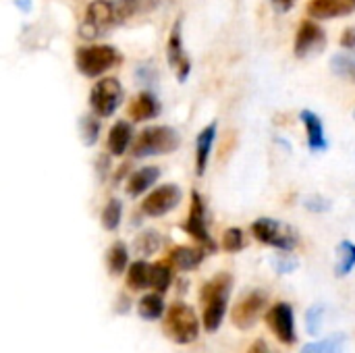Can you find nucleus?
<instances>
[{
	"instance_id": "f257e3e1",
	"label": "nucleus",
	"mask_w": 355,
	"mask_h": 353,
	"mask_svg": "<svg viewBox=\"0 0 355 353\" xmlns=\"http://www.w3.org/2000/svg\"><path fill=\"white\" fill-rule=\"evenodd\" d=\"M231 285H233L231 275L220 273V275L212 277L202 287V293H200V300H202V306H204L202 322H204V329L208 333H214L220 327L223 318H225L227 304H229V293H231Z\"/></svg>"
},
{
	"instance_id": "f03ea898",
	"label": "nucleus",
	"mask_w": 355,
	"mask_h": 353,
	"mask_svg": "<svg viewBox=\"0 0 355 353\" xmlns=\"http://www.w3.org/2000/svg\"><path fill=\"white\" fill-rule=\"evenodd\" d=\"M181 137L177 129L168 125H154L146 127L133 139V158H148V156H162L171 154L179 148Z\"/></svg>"
},
{
	"instance_id": "7ed1b4c3",
	"label": "nucleus",
	"mask_w": 355,
	"mask_h": 353,
	"mask_svg": "<svg viewBox=\"0 0 355 353\" xmlns=\"http://www.w3.org/2000/svg\"><path fill=\"white\" fill-rule=\"evenodd\" d=\"M200 333V320L187 304H173L166 310L164 335L177 345H189Z\"/></svg>"
},
{
	"instance_id": "20e7f679",
	"label": "nucleus",
	"mask_w": 355,
	"mask_h": 353,
	"mask_svg": "<svg viewBox=\"0 0 355 353\" xmlns=\"http://www.w3.org/2000/svg\"><path fill=\"white\" fill-rule=\"evenodd\" d=\"M121 12L116 8L114 2L110 0H94L87 10H85V19L79 27V35L85 40H94L100 37L104 33H108L116 23H121Z\"/></svg>"
},
{
	"instance_id": "39448f33",
	"label": "nucleus",
	"mask_w": 355,
	"mask_h": 353,
	"mask_svg": "<svg viewBox=\"0 0 355 353\" xmlns=\"http://www.w3.org/2000/svg\"><path fill=\"white\" fill-rule=\"evenodd\" d=\"M121 62V54L114 46H85L77 48L75 64L77 71L85 77H100L108 69Z\"/></svg>"
},
{
	"instance_id": "423d86ee",
	"label": "nucleus",
	"mask_w": 355,
	"mask_h": 353,
	"mask_svg": "<svg viewBox=\"0 0 355 353\" xmlns=\"http://www.w3.org/2000/svg\"><path fill=\"white\" fill-rule=\"evenodd\" d=\"M252 233L258 241L266 243V246H272L281 252H291L295 246H297V235L295 231L285 225V223H279L275 218H258L254 225H252Z\"/></svg>"
},
{
	"instance_id": "0eeeda50",
	"label": "nucleus",
	"mask_w": 355,
	"mask_h": 353,
	"mask_svg": "<svg viewBox=\"0 0 355 353\" xmlns=\"http://www.w3.org/2000/svg\"><path fill=\"white\" fill-rule=\"evenodd\" d=\"M123 85L116 77H104L100 79L89 94V104L96 117H112L116 112V108L123 102Z\"/></svg>"
},
{
	"instance_id": "6e6552de",
	"label": "nucleus",
	"mask_w": 355,
	"mask_h": 353,
	"mask_svg": "<svg viewBox=\"0 0 355 353\" xmlns=\"http://www.w3.org/2000/svg\"><path fill=\"white\" fill-rule=\"evenodd\" d=\"M183 200V191L179 185L175 183H168V185H162L154 191H150V196L141 202V210L144 214L148 216H164L168 214L171 210H175Z\"/></svg>"
},
{
	"instance_id": "1a4fd4ad",
	"label": "nucleus",
	"mask_w": 355,
	"mask_h": 353,
	"mask_svg": "<svg viewBox=\"0 0 355 353\" xmlns=\"http://www.w3.org/2000/svg\"><path fill=\"white\" fill-rule=\"evenodd\" d=\"M183 229L200 246H204L206 250H214V241L208 233V223H206V204L198 191L191 193V208H189V216H187V223L183 225Z\"/></svg>"
},
{
	"instance_id": "9d476101",
	"label": "nucleus",
	"mask_w": 355,
	"mask_h": 353,
	"mask_svg": "<svg viewBox=\"0 0 355 353\" xmlns=\"http://www.w3.org/2000/svg\"><path fill=\"white\" fill-rule=\"evenodd\" d=\"M324 46H327L324 29L314 21H304L295 33V44H293L295 56L306 58L310 54H320L324 50Z\"/></svg>"
},
{
	"instance_id": "9b49d317",
	"label": "nucleus",
	"mask_w": 355,
	"mask_h": 353,
	"mask_svg": "<svg viewBox=\"0 0 355 353\" xmlns=\"http://www.w3.org/2000/svg\"><path fill=\"white\" fill-rule=\"evenodd\" d=\"M166 60L171 64V69L177 73V81L183 83L189 79V73H191V60L189 56L185 54V48H183V40H181V21H175L173 29H171V37H168V44H166Z\"/></svg>"
},
{
	"instance_id": "f8f14e48",
	"label": "nucleus",
	"mask_w": 355,
	"mask_h": 353,
	"mask_svg": "<svg viewBox=\"0 0 355 353\" xmlns=\"http://www.w3.org/2000/svg\"><path fill=\"white\" fill-rule=\"evenodd\" d=\"M266 308V295L262 291H252L245 298H241L237 302V306L233 308V325L237 329H250L256 325V320L262 316Z\"/></svg>"
},
{
	"instance_id": "ddd939ff",
	"label": "nucleus",
	"mask_w": 355,
	"mask_h": 353,
	"mask_svg": "<svg viewBox=\"0 0 355 353\" xmlns=\"http://www.w3.org/2000/svg\"><path fill=\"white\" fill-rule=\"evenodd\" d=\"M266 322L277 339L285 345L295 343V325H293V310L289 304H277L266 312Z\"/></svg>"
},
{
	"instance_id": "4468645a",
	"label": "nucleus",
	"mask_w": 355,
	"mask_h": 353,
	"mask_svg": "<svg viewBox=\"0 0 355 353\" xmlns=\"http://www.w3.org/2000/svg\"><path fill=\"white\" fill-rule=\"evenodd\" d=\"M355 12V0H310L308 15L312 19H337Z\"/></svg>"
},
{
	"instance_id": "2eb2a0df",
	"label": "nucleus",
	"mask_w": 355,
	"mask_h": 353,
	"mask_svg": "<svg viewBox=\"0 0 355 353\" xmlns=\"http://www.w3.org/2000/svg\"><path fill=\"white\" fill-rule=\"evenodd\" d=\"M300 119H302V123L306 127V133H308V148L312 152H327L329 150V139H327L324 125H322L320 117L314 110H302Z\"/></svg>"
},
{
	"instance_id": "dca6fc26",
	"label": "nucleus",
	"mask_w": 355,
	"mask_h": 353,
	"mask_svg": "<svg viewBox=\"0 0 355 353\" xmlns=\"http://www.w3.org/2000/svg\"><path fill=\"white\" fill-rule=\"evenodd\" d=\"M216 129H218V125L210 123L196 137V175L198 177H202L206 173L210 152H212V146H214V139H216Z\"/></svg>"
},
{
	"instance_id": "f3484780",
	"label": "nucleus",
	"mask_w": 355,
	"mask_h": 353,
	"mask_svg": "<svg viewBox=\"0 0 355 353\" xmlns=\"http://www.w3.org/2000/svg\"><path fill=\"white\" fill-rule=\"evenodd\" d=\"M160 114V102L152 92H141L137 94V98L129 104V117L135 123H144L150 121L154 117Z\"/></svg>"
},
{
	"instance_id": "a211bd4d",
	"label": "nucleus",
	"mask_w": 355,
	"mask_h": 353,
	"mask_svg": "<svg viewBox=\"0 0 355 353\" xmlns=\"http://www.w3.org/2000/svg\"><path fill=\"white\" fill-rule=\"evenodd\" d=\"M158 179H160V169L158 166H141L139 171H135L129 177V181H127V196L129 198H137V196L146 193Z\"/></svg>"
},
{
	"instance_id": "6ab92c4d",
	"label": "nucleus",
	"mask_w": 355,
	"mask_h": 353,
	"mask_svg": "<svg viewBox=\"0 0 355 353\" xmlns=\"http://www.w3.org/2000/svg\"><path fill=\"white\" fill-rule=\"evenodd\" d=\"M133 141V127L127 121H116L108 133V150L114 156H123Z\"/></svg>"
},
{
	"instance_id": "aec40b11",
	"label": "nucleus",
	"mask_w": 355,
	"mask_h": 353,
	"mask_svg": "<svg viewBox=\"0 0 355 353\" xmlns=\"http://www.w3.org/2000/svg\"><path fill=\"white\" fill-rule=\"evenodd\" d=\"M204 250L200 248H175L171 252V262L181 270H193L202 264Z\"/></svg>"
},
{
	"instance_id": "412c9836",
	"label": "nucleus",
	"mask_w": 355,
	"mask_h": 353,
	"mask_svg": "<svg viewBox=\"0 0 355 353\" xmlns=\"http://www.w3.org/2000/svg\"><path fill=\"white\" fill-rule=\"evenodd\" d=\"M150 273H152V266L146 264L144 260L133 262L127 270V287L133 291H141L150 287Z\"/></svg>"
},
{
	"instance_id": "4be33fe9",
	"label": "nucleus",
	"mask_w": 355,
	"mask_h": 353,
	"mask_svg": "<svg viewBox=\"0 0 355 353\" xmlns=\"http://www.w3.org/2000/svg\"><path fill=\"white\" fill-rule=\"evenodd\" d=\"M106 264H108V273L110 275H121L127 268L129 252H127V246L123 241L112 243V248L108 250V256H106Z\"/></svg>"
},
{
	"instance_id": "5701e85b",
	"label": "nucleus",
	"mask_w": 355,
	"mask_h": 353,
	"mask_svg": "<svg viewBox=\"0 0 355 353\" xmlns=\"http://www.w3.org/2000/svg\"><path fill=\"white\" fill-rule=\"evenodd\" d=\"M355 268V243L341 241L337 248V277H345Z\"/></svg>"
},
{
	"instance_id": "b1692460",
	"label": "nucleus",
	"mask_w": 355,
	"mask_h": 353,
	"mask_svg": "<svg viewBox=\"0 0 355 353\" xmlns=\"http://www.w3.org/2000/svg\"><path fill=\"white\" fill-rule=\"evenodd\" d=\"M331 69L335 75L343 77V79H349L355 83V54L352 52H337L333 58H331Z\"/></svg>"
},
{
	"instance_id": "393cba45",
	"label": "nucleus",
	"mask_w": 355,
	"mask_h": 353,
	"mask_svg": "<svg viewBox=\"0 0 355 353\" xmlns=\"http://www.w3.org/2000/svg\"><path fill=\"white\" fill-rule=\"evenodd\" d=\"M137 312L141 318L146 320H156L164 314V302L158 293H150L146 298H141L139 306H137Z\"/></svg>"
},
{
	"instance_id": "a878e982",
	"label": "nucleus",
	"mask_w": 355,
	"mask_h": 353,
	"mask_svg": "<svg viewBox=\"0 0 355 353\" xmlns=\"http://www.w3.org/2000/svg\"><path fill=\"white\" fill-rule=\"evenodd\" d=\"M345 350V337L343 335H333L324 341L318 343H308L302 353H343Z\"/></svg>"
},
{
	"instance_id": "bb28decb",
	"label": "nucleus",
	"mask_w": 355,
	"mask_h": 353,
	"mask_svg": "<svg viewBox=\"0 0 355 353\" xmlns=\"http://www.w3.org/2000/svg\"><path fill=\"white\" fill-rule=\"evenodd\" d=\"M100 127L102 125H100V121L96 117H92V114L81 117L79 129H81V141H83V146H87V148L96 146V141L100 139Z\"/></svg>"
},
{
	"instance_id": "cd10ccee",
	"label": "nucleus",
	"mask_w": 355,
	"mask_h": 353,
	"mask_svg": "<svg viewBox=\"0 0 355 353\" xmlns=\"http://www.w3.org/2000/svg\"><path fill=\"white\" fill-rule=\"evenodd\" d=\"M173 281V273L168 264H152V273H150V287H154L158 293L166 291L171 287Z\"/></svg>"
},
{
	"instance_id": "c85d7f7f",
	"label": "nucleus",
	"mask_w": 355,
	"mask_h": 353,
	"mask_svg": "<svg viewBox=\"0 0 355 353\" xmlns=\"http://www.w3.org/2000/svg\"><path fill=\"white\" fill-rule=\"evenodd\" d=\"M123 218V204L121 200H110L104 210H102V225L106 231H116V227L121 225Z\"/></svg>"
},
{
	"instance_id": "c756f323",
	"label": "nucleus",
	"mask_w": 355,
	"mask_h": 353,
	"mask_svg": "<svg viewBox=\"0 0 355 353\" xmlns=\"http://www.w3.org/2000/svg\"><path fill=\"white\" fill-rule=\"evenodd\" d=\"M160 248V235L156 231H144L137 239H135V252L139 256H150Z\"/></svg>"
},
{
	"instance_id": "7c9ffc66",
	"label": "nucleus",
	"mask_w": 355,
	"mask_h": 353,
	"mask_svg": "<svg viewBox=\"0 0 355 353\" xmlns=\"http://www.w3.org/2000/svg\"><path fill=\"white\" fill-rule=\"evenodd\" d=\"M245 241H243V231L241 229H227L223 235V248L227 252H239L243 250Z\"/></svg>"
},
{
	"instance_id": "2f4dec72",
	"label": "nucleus",
	"mask_w": 355,
	"mask_h": 353,
	"mask_svg": "<svg viewBox=\"0 0 355 353\" xmlns=\"http://www.w3.org/2000/svg\"><path fill=\"white\" fill-rule=\"evenodd\" d=\"M322 316H324V308L322 306H314L308 310L306 314V325H308V333L310 335H316L322 327Z\"/></svg>"
},
{
	"instance_id": "473e14b6",
	"label": "nucleus",
	"mask_w": 355,
	"mask_h": 353,
	"mask_svg": "<svg viewBox=\"0 0 355 353\" xmlns=\"http://www.w3.org/2000/svg\"><path fill=\"white\" fill-rule=\"evenodd\" d=\"M272 266H275V270L279 275H289V273H293L297 268V262L293 258H287V256L281 254V256H275L272 258Z\"/></svg>"
},
{
	"instance_id": "72a5a7b5",
	"label": "nucleus",
	"mask_w": 355,
	"mask_h": 353,
	"mask_svg": "<svg viewBox=\"0 0 355 353\" xmlns=\"http://www.w3.org/2000/svg\"><path fill=\"white\" fill-rule=\"evenodd\" d=\"M304 206H306L310 212H327V210H331V202L324 200V198H320V196H310V198H306V200H304Z\"/></svg>"
},
{
	"instance_id": "f704fd0d",
	"label": "nucleus",
	"mask_w": 355,
	"mask_h": 353,
	"mask_svg": "<svg viewBox=\"0 0 355 353\" xmlns=\"http://www.w3.org/2000/svg\"><path fill=\"white\" fill-rule=\"evenodd\" d=\"M137 79L144 85H154L156 83V71H154V67H139L137 69Z\"/></svg>"
},
{
	"instance_id": "c9c22d12",
	"label": "nucleus",
	"mask_w": 355,
	"mask_h": 353,
	"mask_svg": "<svg viewBox=\"0 0 355 353\" xmlns=\"http://www.w3.org/2000/svg\"><path fill=\"white\" fill-rule=\"evenodd\" d=\"M341 46L349 52H355V27H347L341 33Z\"/></svg>"
},
{
	"instance_id": "e433bc0d",
	"label": "nucleus",
	"mask_w": 355,
	"mask_h": 353,
	"mask_svg": "<svg viewBox=\"0 0 355 353\" xmlns=\"http://www.w3.org/2000/svg\"><path fill=\"white\" fill-rule=\"evenodd\" d=\"M270 2H272V6H275L279 12H289V10L295 6L297 0H270Z\"/></svg>"
},
{
	"instance_id": "4c0bfd02",
	"label": "nucleus",
	"mask_w": 355,
	"mask_h": 353,
	"mask_svg": "<svg viewBox=\"0 0 355 353\" xmlns=\"http://www.w3.org/2000/svg\"><path fill=\"white\" fill-rule=\"evenodd\" d=\"M248 353H275L264 341H256L250 350H248Z\"/></svg>"
},
{
	"instance_id": "58836bf2",
	"label": "nucleus",
	"mask_w": 355,
	"mask_h": 353,
	"mask_svg": "<svg viewBox=\"0 0 355 353\" xmlns=\"http://www.w3.org/2000/svg\"><path fill=\"white\" fill-rule=\"evenodd\" d=\"M17 6L23 10V12H29V8H31V4H29V0H17Z\"/></svg>"
},
{
	"instance_id": "ea45409f",
	"label": "nucleus",
	"mask_w": 355,
	"mask_h": 353,
	"mask_svg": "<svg viewBox=\"0 0 355 353\" xmlns=\"http://www.w3.org/2000/svg\"><path fill=\"white\" fill-rule=\"evenodd\" d=\"M354 114H355V112H354Z\"/></svg>"
}]
</instances>
